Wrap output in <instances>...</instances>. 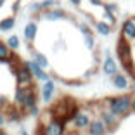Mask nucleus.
I'll return each instance as SVG.
<instances>
[{
    "label": "nucleus",
    "mask_w": 135,
    "mask_h": 135,
    "mask_svg": "<svg viewBox=\"0 0 135 135\" xmlns=\"http://www.w3.org/2000/svg\"><path fill=\"white\" fill-rule=\"evenodd\" d=\"M42 16H44L47 21H62V19H68V17H69V14H68L64 9L56 7V9H50V11L42 12Z\"/></svg>",
    "instance_id": "13"
},
{
    "label": "nucleus",
    "mask_w": 135,
    "mask_h": 135,
    "mask_svg": "<svg viewBox=\"0 0 135 135\" xmlns=\"http://www.w3.org/2000/svg\"><path fill=\"white\" fill-rule=\"evenodd\" d=\"M28 49H30V52H31V61H35L40 68L47 69V68H49L47 56H45V54H42V52H38V50H33V45H28Z\"/></svg>",
    "instance_id": "18"
},
{
    "label": "nucleus",
    "mask_w": 135,
    "mask_h": 135,
    "mask_svg": "<svg viewBox=\"0 0 135 135\" xmlns=\"http://www.w3.org/2000/svg\"><path fill=\"white\" fill-rule=\"evenodd\" d=\"M56 90H57L56 83H54L52 80L42 83V87H40V99H42V102L50 104L52 100H54V97H56Z\"/></svg>",
    "instance_id": "8"
},
{
    "label": "nucleus",
    "mask_w": 135,
    "mask_h": 135,
    "mask_svg": "<svg viewBox=\"0 0 135 135\" xmlns=\"http://www.w3.org/2000/svg\"><path fill=\"white\" fill-rule=\"evenodd\" d=\"M102 73L106 76H111V78L116 75V73H119L118 64H116V61L111 57L109 52H106V57H104V61H102Z\"/></svg>",
    "instance_id": "12"
},
{
    "label": "nucleus",
    "mask_w": 135,
    "mask_h": 135,
    "mask_svg": "<svg viewBox=\"0 0 135 135\" xmlns=\"http://www.w3.org/2000/svg\"><path fill=\"white\" fill-rule=\"evenodd\" d=\"M12 57H14L12 50L7 47V44H5V42H2V40H0V62H4V64H11Z\"/></svg>",
    "instance_id": "19"
},
{
    "label": "nucleus",
    "mask_w": 135,
    "mask_h": 135,
    "mask_svg": "<svg viewBox=\"0 0 135 135\" xmlns=\"http://www.w3.org/2000/svg\"><path fill=\"white\" fill-rule=\"evenodd\" d=\"M92 119H94V111H92L90 107H78V111L73 116V119L69 121V125H71L73 132H78L80 133V132L87 130Z\"/></svg>",
    "instance_id": "2"
},
{
    "label": "nucleus",
    "mask_w": 135,
    "mask_h": 135,
    "mask_svg": "<svg viewBox=\"0 0 135 135\" xmlns=\"http://www.w3.org/2000/svg\"><path fill=\"white\" fill-rule=\"evenodd\" d=\"M5 44H7V47L11 49L12 52H16L17 49L21 47V40H19V36H17V35H11L7 38V42H5Z\"/></svg>",
    "instance_id": "22"
},
{
    "label": "nucleus",
    "mask_w": 135,
    "mask_h": 135,
    "mask_svg": "<svg viewBox=\"0 0 135 135\" xmlns=\"http://www.w3.org/2000/svg\"><path fill=\"white\" fill-rule=\"evenodd\" d=\"M28 114H31V116H38V114H40V107L36 106V107H33V109H30Z\"/></svg>",
    "instance_id": "29"
},
{
    "label": "nucleus",
    "mask_w": 135,
    "mask_h": 135,
    "mask_svg": "<svg viewBox=\"0 0 135 135\" xmlns=\"http://www.w3.org/2000/svg\"><path fill=\"white\" fill-rule=\"evenodd\" d=\"M12 71H14V76H16L17 87H33L35 85V78H33L31 71H30V68L26 66L24 61L21 64H17L16 68H12Z\"/></svg>",
    "instance_id": "5"
},
{
    "label": "nucleus",
    "mask_w": 135,
    "mask_h": 135,
    "mask_svg": "<svg viewBox=\"0 0 135 135\" xmlns=\"http://www.w3.org/2000/svg\"><path fill=\"white\" fill-rule=\"evenodd\" d=\"M111 83L116 90H127L130 87V81H128V76L125 73H116L114 76L111 78Z\"/></svg>",
    "instance_id": "15"
},
{
    "label": "nucleus",
    "mask_w": 135,
    "mask_h": 135,
    "mask_svg": "<svg viewBox=\"0 0 135 135\" xmlns=\"http://www.w3.org/2000/svg\"><path fill=\"white\" fill-rule=\"evenodd\" d=\"M16 26V17L14 16H7L0 21V31H12Z\"/></svg>",
    "instance_id": "21"
},
{
    "label": "nucleus",
    "mask_w": 135,
    "mask_h": 135,
    "mask_svg": "<svg viewBox=\"0 0 135 135\" xmlns=\"http://www.w3.org/2000/svg\"><path fill=\"white\" fill-rule=\"evenodd\" d=\"M5 123H7V118H5V114H4V113L0 111V128L4 127V125H5Z\"/></svg>",
    "instance_id": "30"
},
{
    "label": "nucleus",
    "mask_w": 135,
    "mask_h": 135,
    "mask_svg": "<svg viewBox=\"0 0 135 135\" xmlns=\"http://www.w3.org/2000/svg\"><path fill=\"white\" fill-rule=\"evenodd\" d=\"M19 135H30V133L24 130V128H19Z\"/></svg>",
    "instance_id": "34"
},
{
    "label": "nucleus",
    "mask_w": 135,
    "mask_h": 135,
    "mask_svg": "<svg viewBox=\"0 0 135 135\" xmlns=\"http://www.w3.org/2000/svg\"><path fill=\"white\" fill-rule=\"evenodd\" d=\"M102 106L121 119L132 113V95L130 94H123V95L107 97V99L102 100Z\"/></svg>",
    "instance_id": "1"
},
{
    "label": "nucleus",
    "mask_w": 135,
    "mask_h": 135,
    "mask_svg": "<svg viewBox=\"0 0 135 135\" xmlns=\"http://www.w3.org/2000/svg\"><path fill=\"white\" fill-rule=\"evenodd\" d=\"M85 132H87V135H107L109 133L107 127L97 118V116H94V119L90 121V125H88V128Z\"/></svg>",
    "instance_id": "11"
},
{
    "label": "nucleus",
    "mask_w": 135,
    "mask_h": 135,
    "mask_svg": "<svg viewBox=\"0 0 135 135\" xmlns=\"http://www.w3.org/2000/svg\"><path fill=\"white\" fill-rule=\"evenodd\" d=\"M33 87H35V85H33ZM33 87H16V92H14V106L16 107L23 106L26 95L30 94V90H31Z\"/></svg>",
    "instance_id": "17"
},
{
    "label": "nucleus",
    "mask_w": 135,
    "mask_h": 135,
    "mask_svg": "<svg viewBox=\"0 0 135 135\" xmlns=\"http://www.w3.org/2000/svg\"><path fill=\"white\" fill-rule=\"evenodd\" d=\"M102 11H106V12H111V14H118L119 12V7H118V4H114V2H104L102 4Z\"/></svg>",
    "instance_id": "24"
},
{
    "label": "nucleus",
    "mask_w": 135,
    "mask_h": 135,
    "mask_svg": "<svg viewBox=\"0 0 135 135\" xmlns=\"http://www.w3.org/2000/svg\"><path fill=\"white\" fill-rule=\"evenodd\" d=\"M4 4H5V0H0V9L4 7Z\"/></svg>",
    "instance_id": "36"
},
{
    "label": "nucleus",
    "mask_w": 135,
    "mask_h": 135,
    "mask_svg": "<svg viewBox=\"0 0 135 135\" xmlns=\"http://www.w3.org/2000/svg\"><path fill=\"white\" fill-rule=\"evenodd\" d=\"M69 2H71V4H73V5H76V7H78V5H80V4H81V0H69Z\"/></svg>",
    "instance_id": "33"
},
{
    "label": "nucleus",
    "mask_w": 135,
    "mask_h": 135,
    "mask_svg": "<svg viewBox=\"0 0 135 135\" xmlns=\"http://www.w3.org/2000/svg\"><path fill=\"white\" fill-rule=\"evenodd\" d=\"M38 106V94H36V87H33L31 90H30V94L26 95V99H24L23 106L19 107V109H23L24 113H28L30 109H33V107Z\"/></svg>",
    "instance_id": "14"
},
{
    "label": "nucleus",
    "mask_w": 135,
    "mask_h": 135,
    "mask_svg": "<svg viewBox=\"0 0 135 135\" xmlns=\"http://www.w3.org/2000/svg\"><path fill=\"white\" fill-rule=\"evenodd\" d=\"M23 36H24V40L28 42V45H33V42H35L36 36H38V24H36V21H28V23L24 24Z\"/></svg>",
    "instance_id": "10"
},
{
    "label": "nucleus",
    "mask_w": 135,
    "mask_h": 135,
    "mask_svg": "<svg viewBox=\"0 0 135 135\" xmlns=\"http://www.w3.org/2000/svg\"><path fill=\"white\" fill-rule=\"evenodd\" d=\"M0 135H7V133H5V132H2V130H0Z\"/></svg>",
    "instance_id": "37"
},
{
    "label": "nucleus",
    "mask_w": 135,
    "mask_h": 135,
    "mask_svg": "<svg viewBox=\"0 0 135 135\" xmlns=\"http://www.w3.org/2000/svg\"><path fill=\"white\" fill-rule=\"evenodd\" d=\"M102 21H104V23H107L111 28H114V26H116V16H114V14H111V12L102 11Z\"/></svg>",
    "instance_id": "25"
},
{
    "label": "nucleus",
    "mask_w": 135,
    "mask_h": 135,
    "mask_svg": "<svg viewBox=\"0 0 135 135\" xmlns=\"http://www.w3.org/2000/svg\"><path fill=\"white\" fill-rule=\"evenodd\" d=\"M119 36L123 40H127L128 44L135 42V16L133 17H128V19L123 21L121 24V31H119Z\"/></svg>",
    "instance_id": "7"
},
{
    "label": "nucleus",
    "mask_w": 135,
    "mask_h": 135,
    "mask_svg": "<svg viewBox=\"0 0 135 135\" xmlns=\"http://www.w3.org/2000/svg\"><path fill=\"white\" fill-rule=\"evenodd\" d=\"M132 111L135 113V94L132 95Z\"/></svg>",
    "instance_id": "32"
},
{
    "label": "nucleus",
    "mask_w": 135,
    "mask_h": 135,
    "mask_svg": "<svg viewBox=\"0 0 135 135\" xmlns=\"http://www.w3.org/2000/svg\"><path fill=\"white\" fill-rule=\"evenodd\" d=\"M76 28H78V31L81 33L83 36H87V35H94V31H92V28L88 26L87 23H76Z\"/></svg>",
    "instance_id": "26"
},
{
    "label": "nucleus",
    "mask_w": 135,
    "mask_h": 135,
    "mask_svg": "<svg viewBox=\"0 0 135 135\" xmlns=\"http://www.w3.org/2000/svg\"><path fill=\"white\" fill-rule=\"evenodd\" d=\"M92 107H94V111H97V118H99L100 121L106 125L109 132H113L114 128H118V125H119V118H118V116H114L111 111H107L106 107L102 106V102L95 104V106H92Z\"/></svg>",
    "instance_id": "6"
},
{
    "label": "nucleus",
    "mask_w": 135,
    "mask_h": 135,
    "mask_svg": "<svg viewBox=\"0 0 135 135\" xmlns=\"http://www.w3.org/2000/svg\"><path fill=\"white\" fill-rule=\"evenodd\" d=\"M66 130H68L66 119L56 118V116L47 123L38 125V135H66Z\"/></svg>",
    "instance_id": "4"
},
{
    "label": "nucleus",
    "mask_w": 135,
    "mask_h": 135,
    "mask_svg": "<svg viewBox=\"0 0 135 135\" xmlns=\"http://www.w3.org/2000/svg\"><path fill=\"white\" fill-rule=\"evenodd\" d=\"M40 5H42V11L45 12V11H50V9L59 7V0H42Z\"/></svg>",
    "instance_id": "23"
},
{
    "label": "nucleus",
    "mask_w": 135,
    "mask_h": 135,
    "mask_svg": "<svg viewBox=\"0 0 135 135\" xmlns=\"http://www.w3.org/2000/svg\"><path fill=\"white\" fill-rule=\"evenodd\" d=\"M90 4H92V5H95V7H102L104 0H90Z\"/></svg>",
    "instance_id": "31"
},
{
    "label": "nucleus",
    "mask_w": 135,
    "mask_h": 135,
    "mask_svg": "<svg viewBox=\"0 0 135 135\" xmlns=\"http://www.w3.org/2000/svg\"><path fill=\"white\" fill-rule=\"evenodd\" d=\"M92 24H94V28H95V31L99 33L100 36H109V35L113 33V28H111V26H109L107 23H104L102 19H99V21H94Z\"/></svg>",
    "instance_id": "20"
},
{
    "label": "nucleus",
    "mask_w": 135,
    "mask_h": 135,
    "mask_svg": "<svg viewBox=\"0 0 135 135\" xmlns=\"http://www.w3.org/2000/svg\"><path fill=\"white\" fill-rule=\"evenodd\" d=\"M66 135H81V133H78V132H73V130H71V132H66Z\"/></svg>",
    "instance_id": "35"
},
{
    "label": "nucleus",
    "mask_w": 135,
    "mask_h": 135,
    "mask_svg": "<svg viewBox=\"0 0 135 135\" xmlns=\"http://www.w3.org/2000/svg\"><path fill=\"white\" fill-rule=\"evenodd\" d=\"M116 54L118 59L121 62V66L127 71H133V52H132V44H128L127 40H123L119 36L118 40V47H116Z\"/></svg>",
    "instance_id": "3"
},
{
    "label": "nucleus",
    "mask_w": 135,
    "mask_h": 135,
    "mask_svg": "<svg viewBox=\"0 0 135 135\" xmlns=\"http://www.w3.org/2000/svg\"><path fill=\"white\" fill-rule=\"evenodd\" d=\"M0 107H5V109L9 107V99L5 95H0Z\"/></svg>",
    "instance_id": "28"
},
{
    "label": "nucleus",
    "mask_w": 135,
    "mask_h": 135,
    "mask_svg": "<svg viewBox=\"0 0 135 135\" xmlns=\"http://www.w3.org/2000/svg\"><path fill=\"white\" fill-rule=\"evenodd\" d=\"M24 114L26 113L23 111V109H19V107H7V114H5V118H7V121H11V123H19L21 119L24 118Z\"/></svg>",
    "instance_id": "16"
},
{
    "label": "nucleus",
    "mask_w": 135,
    "mask_h": 135,
    "mask_svg": "<svg viewBox=\"0 0 135 135\" xmlns=\"http://www.w3.org/2000/svg\"><path fill=\"white\" fill-rule=\"evenodd\" d=\"M24 62H26V66L30 68V71H31V75H33V78H35V80H38V81H42V83H45V81L50 80V75L45 71L44 68H40L35 61L30 59V61H24Z\"/></svg>",
    "instance_id": "9"
},
{
    "label": "nucleus",
    "mask_w": 135,
    "mask_h": 135,
    "mask_svg": "<svg viewBox=\"0 0 135 135\" xmlns=\"http://www.w3.org/2000/svg\"><path fill=\"white\" fill-rule=\"evenodd\" d=\"M83 44H85V47H87L88 50H94V49H95V38H94V35L83 36Z\"/></svg>",
    "instance_id": "27"
}]
</instances>
